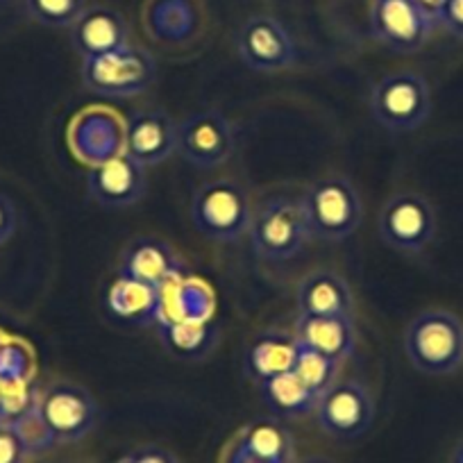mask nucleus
<instances>
[{
  "label": "nucleus",
  "mask_w": 463,
  "mask_h": 463,
  "mask_svg": "<svg viewBox=\"0 0 463 463\" xmlns=\"http://www.w3.org/2000/svg\"><path fill=\"white\" fill-rule=\"evenodd\" d=\"M98 425V404L84 386L73 382H52L39 391L33 416L19 422L33 454L57 445H73L87 439Z\"/></svg>",
  "instance_id": "1"
},
{
  "label": "nucleus",
  "mask_w": 463,
  "mask_h": 463,
  "mask_svg": "<svg viewBox=\"0 0 463 463\" xmlns=\"http://www.w3.org/2000/svg\"><path fill=\"white\" fill-rule=\"evenodd\" d=\"M248 239L255 257L264 264H287L296 260L311 241L300 198L279 194L260 200L252 209Z\"/></svg>",
  "instance_id": "2"
},
{
  "label": "nucleus",
  "mask_w": 463,
  "mask_h": 463,
  "mask_svg": "<svg viewBox=\"0 0 463 463\" xmlns=\"http://www.w3.org/2000/svg\"><path fill=\"white\" fill-rule=\"evenodd\" d=\"M404 354L425 375H449L463 364V320L448 309H427L409 320Z\"/></svg>",
  "instance_id": "3"
},
{
  "label": "nucleus",
  "mask_w": 463,
  "mask_h": 463,
  "mask_svg": "<svg viewBox=\"0 0 463 463\" xmlns=\"http://www.w3.org/2000/svg\"><path fill=\"white\" fill-rule=\"evenodd\" d=\"M311 239L341 243L364 222V200L357 186L343 175H323L300 195Z\"/></svg>",
  "instance_id": "4"
},
{
  "label": "nucleus",
  "mask_w": 463,
  "mask_h": 463,
  "mask_svg": "<svg viewBox=\"0 0 463 463\" xmlns=\"http://www.w3.org/2000/svg\"><path fill=\"white\" fill-rule=\"evenodd\" d=\"M252 203L246 186L232 177L204 182L191 198V221L213 243H237L248 237Z\"/></svg>",
  "instance_id": "5"
},
{
  "label": "nucleus",
  "mask_w": 463,
  "mask_h": 463,
  "mask_svg": "<svg viewBox=\"0 0 463 463\" xmlns=\"http://www.w3.org/2000/svg\"><path fill=\"white\" fill-rule=\"evenodd\" d=\"M368 109L375 123L393 135L413 132L431 111V89L420 73L398 71L373 84Z\"/></svg>",
  "instance_id": "6"
},
{
  "label": "nucleus",
  "mask_w": 463,
  "mask_h": 463,
  "mask_svg": "<svg viewBox=\"0 0 463 463\" xmlns=\"http://www.w3.org/2000/svg\"><path fill=\"white\" fill-rule=\"evenodd\" d=\"M80 78L89 93L102 98H132L148 91L157 78V64L148 51L126 46L98 57H84Z\"/></svg>",
  "instance_id": "7"
},
{
  "label": "nucleus",
  "mask_w": 463,
  "mask_h": 463,
  "mask_svg": "<svg viewBox=\"0 0 463 463\" xmlns=\"http://www.w3.org/2000/svg\"><path fill=\"white\" fill-rule=\"evenodd\" d=\"M380 239L400 255H420L436 234V212L430 200L413 191L391 195L377 216Z\"/></svg>",
  "instance_id": "8"
},
{
  "label": "nucleus",
  "mask_w": 463,
  "mask_h": 463,
  "mask_svg": "<svg viewBox=\"0 0 463 463\" xmlns=\"http://www.w3.org/2000/svg\"><path fill=\"white\" fill-rule=\"evenodd\" d=\"M237 150V130L218 109L189 114L177 123L175 153L195 168H218Z\"/></svg>",
  "instance_id": "9"
},
{
  "label": "nucleus",
  "mask_w": 463,
  "mask_h": 463,
  "mask_svg": "<svg viewBox=\"0 0 463 463\" xmlns=\"http://www.w3.org/2000/svg\"><path fill=\"white\" fill-rule=\"evenodd\" d=\"M314 420L334 440H357L375 420L373 393L357 380H341L318 400Z\"/></svg>",
  "instance_id": "10"
},
{
  "label": "nucleus",
  "mask_w": 463,
  "mask_h": 463,
  "mask_svg": "<svg viewBox=\"0 0 463 463\" xmlns=\"http://www.w3.org/2000/svg\"><path fill=\"white\" fill-rule=\"evenodd\" d=\"M234 46L243 64L257 73H282L298 61V46L291 33L270 14H252L243 21Z\"/></svg>",
  "instance_id": "11"
},
{
  "label": "nucleus",
  "mask_w": 463,
  "mask_h": 463,
  "mask_svg": "<svg viewBox=\"0 0 463 463\" xmlns=\"http://www.w3.org/2000/svg\"><path fill=\"white\" fill-rule=\"evenodd\" d=\"M368 24L373 39L398 55L418 52L439 28L413 0H371Z\"/></svg>",
  "instance_id": "12"
},
{
  "label": "nucleus",
  "mask_w": 463,
  "mask_h": 463,
  "mask_svg": "<svg viewBox=\"0 0 463 463\" xmlns=\"http://www.w3.org/2000/svg\"><path fill=\"white\" fill-rule=\"evenodd\" d=\"M116 275L162 291L175 279L186 278V264L171 243L144 234L132 239L121 252Z\"/></svg>",
  "instance_id": "13"
},
{
  "label": "nucleus",
  "mask_w": 463,
  "mask_h": 463,
  "mask_svg": "<svg viewBox=\"0 0 463 463\" xmlns=\"http://www.w3.org/2000/svg\"><path fill=\"white\" fill-rule=\"evenodd\" d=\"M69 144L75 157L98 166L126 153V123L109 109H84L71 123Z\"/></svg>",
  "instance_id": "14"
},
{
  "label": "nucleus",
  "mask_w": 463,
  "mask_h": 463,
  "mask_svg": "<svg viewBox=\"0 0 463 463\" xmlns=\"http://www.w3.org/2000/svg\"><path fill=\"white\" fill-rule=\"evenodd\" d=\"M87 189L91 200L107 209H126L139 203L148 191L146 168L126 153L98 164L89 171Z\"/></svg>",
  "instance_id": "15"
},
{
  "label": "nucleus",
  "mask_w": 463,
  "mask_h": 463,
  "mask_svg": "<svg viewBox=\"0 0 463 463\" xmlns=\"http://www.w3.org/2000/svg\"><path fill=\"white\" fill-rule=\"evenodd\" d=\"M177 146V123L164 109H139L126 118V155L144 168L166 162Z\"/></svg>",
  "instance_id": "16"
},
{
  "label": "nucleus",
  "mask_w": 463,
  "mask_h": 463,
  "mask_svg": "<svg viewBox=\"0 0 463 463\" xmlns=\"http://www.w3.org/2000/svg\"><path fill=\"white\" fill-rule=\"evenodd\" d=\"M71 43L82 57H98L130 46V25L111 7L93 5L80 14L69 28Z\"/></svg>",
  "instance_id": "17"
},
{
  "label": "nucleus",
  "mask_w": 463,
  "mask_h": 463,
  "mask_svg": "<svg viewBox=\"0 0 463 463\" xmlns=\"http://www.w3.org/2000/svg\"><path fill=\"white\" fill-rule=\"evenodd\" d=\"M293 336L300 345L343 364L357 347L354 316H296Z\"/></svg>",
  "instance_id": "18"
},
{
  "label": "nucleus",
  "mask_w": 463,
  "mask_h": 463,
  "mask_svg": "<svg viewBox=\"0 0 463 463\" xmlns=\"http://www.w3.org/2000/svg\"><path fill=\"white\" fill-rule=\"evenodd\" d=\"M296 307L302 316H354V296L343 275L318 269L298 282Z\"/></svg>",
  "instance_id": "19"
},
{
  "label": "nucleus",
  "mask_w": 463,
  "mask_h": 463,
  "mask_svg": "<svg viewBox=\"0 0 463 463\" xmlns=\"http://www.w3.org/2000/svg\"><path fill=\"white\" fill-rule=\"evenodd\" d=\"M296 353L298 341L293 334L282 332V329H264L248 343L243 368L255 384H261L270 377L291 373Z\"/></svg>",
  "instance_id": "20"
},
{
  "label": "nucleus",
  "mask_w": 463,
  "mask_h": 463,
  "mask_svg": "<svg viewBox=\"0 0 463 463\" xmlns=\"http://www.w3.org/2000/svg\"><path fill=\"white\" fill-rule=\"evenodd\" d=\"M105 305L111 318L135 325V327L157 325L162 318V291L132 282V279L118 278V275L107 288Z\"/></svg>",
  "instance_id": "21"
},
{
  "label": "nucleus",
  "mask_w": 463,
  "mask_h": 463,
  "mask_svg": "<svg viewBox=\"0 0 463 463\" xmlns=\"http://www.w3.org/2000/svg\"><path fill=\"white\" fill-rule=\"evenodd\" d=\"M157 334L168 353L184 362H200L213 353L221 338V329L213 320L194 323V320H159Z\"/></svg>",
  "instance_id": "22"
},
{
  "label": "nucleus",
  "mask_w": 463,
  "mask_h": 463,
  "mask_svg": "<svg viewBox=\"0 0 463 463\" xmlns=\"http://www.w3.org/2000/svg\"><path fill=\"white\" fill-rule=\"evenodd\" d=\"M260 398L264 407L273 413L278 420H302L314 416L318 398L298 380L293 373L270 377V380L257 384Z\"/></svg>",
  "instance_id": "23"
},
{
  "label": "nucleus",
  "mask_w": 463,
  "mask_h": 463,
  "mask_svg": "<svg viewBox=\"0 0 463 463\" xmlns=\"http://www.w3.org/2000/svg\"><path fill=\"white\" fill-rule=\"evenodd\" d=\"M216 311V298L212 288L195 279L180 278L162 288V318L159 320H194L209 323Z\"/></svg>",
  "instance_id": "24"
},
{
  "label": "nucleus",
  "mask_w": 463,
  "mask_h": 463,
  "mask_svg": "<svg viewBox=\"0 0 463 463\" xmlns=\"http://www.w3.org/2000/svg\"><path fill=\"white\" fill-rule=\"evenodd\" d=\"M239 445L260 454L270 463L296 461V443L287 427L278 420H255L234 436Z\"/></svg>",
  "instance_id": "25"
},
{
  "label": "nucleus",
  "mask_w": 463,
  "mask_h": 463,
  "mask_svg": "<svg viewBox=\"0 0 463 463\" xmlns=\"http://www.w3.org/2000/svg\"><path fill=\"white\" fill-rule=\"evenodd\" d=\"M338 371H341V364L298 343L296 362H293L291 373L316 395V398L320 400L334 384H336Z\"/></svg>",
  "instance_id": "26"
},
{
  "label": "nucleus",
  "mask_w": 463,
  "mask_h": 463,
  "mask_svg": "<svg viewBox=\"0 0 463 463\" xmlns=\"http://www.w3.org/2000/svg\"><path fill=\"white\" fill-rule=\"evenodd\" d=\"M87 0H25V12L43 28H71L87 10Z\"/></svg>",
  "instance_id": "27"
},
{
  "label": "nucleus",
  "mask_w": 463,
  "mask_h": 463,
  "mask_svg": "<svg viewBox=\"0 0 463 463\" xmlns=\"http://www.w3.org/2000/svg\"><path fill=\"white\" fill-rule=\"evenodd\" d=\"M33 353L19 341L0 345V384H25L33 375Z\"/></svg>",
  "instance_id": "28"
},
{
  "label": "nucleus",
  "mask_w": 463,
  "mask_h": 463,
  "mask_svg": "<svg viewBox=\"0 0 463 463\" xmlns=\"http://www.w3.org/2000/svg\"><path fill=\"white\" fill-rule=\"evenodd\" d=\"M33 457L28 439L14 425L0 422V463H28Z\"/></svg>",
  "instance_id": "29"
},
{
  "label": "nucleus",
  "mask_w": 463,
  "mask_h": 463,
  "mask_svg": "<svg viewBox=\"0 0 463 463\" xmlns=\"http://www.w3.org/2000/svg\"><path fill=\"white\" fill-rule=\"evenodd\" d=\"M116 463H180L177 457L168 449L159 448V445H144V448H137L132 452H128L121 461Z\"/></svg>",
  "instance_id": "30"
},
{
  "label": "nucleus",
  "mask_w": 463,
  "mask_h": 463,
  "mask_svg": "<svg viewBox=\"0 0 463 463\" xmlns=\"http://www.w3.org/2000/svg\"><path fill=\"white\" fill-rule=\"evenodd\" d=\"M439 28L452 34L454 39H463V0H445Z\"/></svg>",
  "instance_id": "31"
},
{
  "label": "nucleus",
  "mask_w": 463,
  "mask_h": 463,
  "mask_svg": "<svg viewBox=\"0 0 463 463\" xmlns=\"http://www.w3.org/2000/svg\"><path fill=\"white\" fill-rule=\"evenodd\" d=\"M16 225H19V213L14 203L5 194H0V246H5L14 237Z\"/></svg>",
  "instance_id": "32"
},
{
  "label": "nucleus",
  "mask_w": 463,
  "mask_h": 463,
  "mask_svg": "<svg viewBox=\"0 0 463 463\" xmlns=\"http://www.w3.org/2000/svg\"><path fill=\"white\" fill-rule=\"evenodd\" d=\"M222 463H270V461H266V458H261L260 454L246 449L243 445H239L237 440H232V443L227 445Z\"/></svg>",
  "instance_id": "33"
},
{
  "label": "nucleus",
  "mask_w": 463,
  "mask_h": 463,
  "mask_svg": "<svg viewBox=\"0 0 463 463\" xmlns=\"http://www.w3.org/2000/svg\"><path fill=\"white\" fill-rule=\"evenodd\" d=\"M418 7H420L422 12H425L427 16H430L431 21H434L436 25H439V19H440V12H443V5L445 0H413Z\"/></svg>",
  "instance_id": "34"
},
{
  "label": "nucleus",
  "mask_w": 463,
  "mask_h": 463,
  "mask_svg": "<svg viewBox=\"0 0 463 463\" xmlns=\"http://www.w3.org/2000/svg\"><path fill=\"white\" fill-rule=\"evenodd\" d=\"M298 463H336V461H332L329 457H323V454H311V457L300 458Z\"/></svg>",
  "instance_id": "35"
},
{
  "label": "nucleus",
  "mask_w": 463,
  "mask_h": 463,
  "mask_svg": "<svg viewBox=\"0 0 463 463\" xmlns=\"http://www.w3.org/2000/svg\"><path fill=\"white\" fill-rule=\"evenodd\" d=\"M449 463H463V440L457 445V449H454L452 458H449Z\"/></svg>",
  "instance_id": "36"
},
{
  "label": "nucleus",
  "mask_w": 463,
  "mask_h": 463,
  "mask_svg": "<svg viewBox=\"0 0 463 463\" xmlns=\"http://www.w3.org/2000/svg\"><path fill=\"white\" fill-rule=\"evenodd\" d=\"M3 395H5V386L0 384V420H3Z\"/></svg>",
  "instance_id": "37"
},
{
  "label": "nucleus",
  "mask_w": 463,
  "mask_h": 463,
  "mask_svg": "<svg viewBox=\"0 0 463 463\" xmlns=\"http://www.w3.org/2000/svg\"><path fill=\"white\" fill-rule=\"evenodd\" d=\"M291 463H298V458H296V461H291Z\"/></svg>",
  "instance_id": "38"
},
{
  "label": "nucleus",
  "mask_w": 463,
  "mask_h": 463,
  "mask_svg": "<svg viewBox=\"0 0 463 463\" xmlns=\"http://www.w3.org/2000/svg\"><path fill=\"white\" fill-rule=\"evenodd\" d=\"M0 345H3V341H0Z\"/></svg>",
  "instance_id": "39"
}]
</instances>
